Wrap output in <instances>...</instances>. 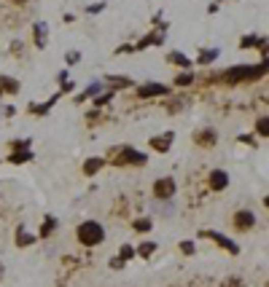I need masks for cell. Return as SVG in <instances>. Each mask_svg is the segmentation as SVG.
Segmentation results:
<instances>
[{
    "mask_svg": "<svg viewBox=\"0 0 269 287\" xmlns=\"http://www.w3.org/2000/svg\"><path fill=\"white\" fill-rule=\"evenodd\" d=\"M75 236H78V242L86 244V247H97V244H102V239H105V228L97 223V220H86V223L78 226Z\"/></svg>",
    "mask_w": 269,
    "mask_h": 287,
    "instance_id": "6da1fadb",
    "label": "cell"
},
{
    "mask_svg": "<svg viewBox=\"0 0 269 287\" xmlns=\"http://www.w3.org/2000/svg\"><path fill=\"white\" fill-rule=\"evenodd\" d=\"M111 161H113V164H134V167H143V164H146V156H143L140 150L124 145V148L111 150Z\"/></svg>",
    "mask_w": 269,
    "mask_h": 287,
    "instance_id": "7a4b0ae2",
    "label": "cell"
},
{
    "mask_svg": "<svg viewBox=\"0 0 269 287\" xmlns=\"http://www.w3.org/2000/svg\"><path fill=\"white\" fill-rule=\"evenodd\" d=\"M175 196V180L172 177H159L156 183H153V199H159V202H167V199Z\"/></svg>",
    "mask_w": 269,
    "mask_h": 287,
    "instance_id": "3957f363",
    "label": "cell"
},
{
    "mask_svg": "<svg viewBox=\"0 0 269 287\" xmlns=\"http://www.w3.org/2000/svg\"><path fill=\"white\" fill-rule=\"evenodd\" d=\"M159 94H170V86H165V83H143V86H138V97L140 100L159 97Z\"/></svg>",
    "mask_w": 269,
    "mask_h": 287,
    "instance_id": "277c9868",
    "label": "cell"
},
{
    "mask_svg": "<svg viewBox=\"0 0 269 287\" xmlns=\"http://www.w3.org/2000/svg\"><path fill=\"white\" fill-rule=\"evenodd\" d=\"M234 228H239V231H251L253 223H256V215L248 212V209H239V212H234Z\"/></svg>",
    "mask_w": 269,
    "mask_h": 287,
    "instance_id": "5b68a950",
    "label": "cell"
},
{
    "mask_svg": "<svg viewBox=\"0 0 269 287\" xmlns=\"http://www.w3.org/2000/svg\"><path fill=\"white\" fill-rule=\"evenodd\" d=\"M202 236L213 239L216 244H221V247H224V250H229V252H232V255H237V252H239V247H237V244L232 242V239H229V236H224V234H218V231H205V234H202Z\"/></svg>",
    "mask_w": 269,
    "mask_h": 287,
    "instance_id": "8992f818",
    "label": "cell"
},
{
    "mask_svg": "<svg viewBox=\"0 0 269 287\" xmlns=\"http://www.w3.org/2000/svg\"><path fill=\"white\" fill-rule=\"evenodd\" d=\"M210 185H213V190H224L229 185V175L224 169H216V172H210Z\"/></svg>",
    "mask_w": 269,
    "mask_h": 287,
    "instance_id": "52a82bcc",
    "label": "cell"
},
{
    "mask_svg": "<svg viewBox=\"0 0 269 287\" xmlns=\"http://www.w3.org/2000/svg\"><path fill=\"white\" fill-rule=\"evenodd\" d=\"M216 140H218V135H216L213 129H205V132H199V135L194 137V142H197V145H202V148L216 145Z\"/></svg>",
    "mask_w": 269,
    "mask_h": 287,
    "instance_id": "ba28073f",
    "label": "cell"
},
{
    "mask_svg": "<svg viewBox=\"0 0 269 287\" xmlns=\"http://www.w3.org/2000/svg\"><path fill=\"white\" fill-rule=\"evenodd\" d=\"M170 145H172V135H159V137H151V148H153V150H159V153L170 150Z\"/></svg>",
    "mask_w": 269,
    "mask_h": 287,
    "instance_id": "9c48e42d",
    "label": "cell"
},
{
    "mask_svg": "<svg viewBox=\"0 0 269 287\" xmlns=\"http://www.w3.org/2000/svg\"><path fill=\"white\" fill-rule=\"evenodd\" d=\"M102 164H105V158H86V164H84V175H86V177L97 175V172L102 169Z\"/></svg>",
    "mask_w": 269,
    "mask_h": 287,
    "instance_id": "30bf717a",
    "label": "cell"
},
{
    "mask_svg": "<svg viewBox=\"0 0 269 287\" xmlns=\"http://www.w3.org/2000/svg\"><path fill=\"white\" fill-rule=\"evenodd\" d=\"M16 94L19 91V81L14 78H8V75H0V94Z\"/></svg>",
    "mask_w": 269,
    "mask_h": 287,
    "instance_id": "8fae6325",
    "label": "cell"
},
{
    "mask_svg": "<svg viewBox=\"0 0 269 287\" xmlns=\"http://www.w3.org/2000/svg\"><path fill=\"white\" fill-rule=\"evenodd\" d=\"M167 62L178 65V68H191V59H189L186 54H180V51H170L167 54Z\"/></svg>",
    "mask_w": 269,
    "mask_h": 287,
    "instance_id": "7c38bea8",
    "label": "cell"
},
{
    "mask_svg": "<svg viewBox=\"0 0 269 287\" xmlns=\"http://www.w3.org/2000/svg\"><path fill=\"white\" fill-rule=\"evenodd\" d=\"M33 242H35V236H33V234H27V231H24V226H22V228L16 231V244H19V247H30Z\"/></svg>",
    "mask_w": 269,
    "mask_h": 287,
    "instance_id": "4fadbf2b",
    "label": "cell"
},
{
    "mask_svg": "<svg viewBox=\"0 0 269 287\" xmlns=\"http://www.w3.org/2000/svg\"><path fill=\"white\" fill-rule=\"evenodd\" d=\"M30 158H33L30 150H16V153H11V158L8 161H14V164H24V161H30Z\"/></svg>",
    "mask_w": 269,
    "mask_h": 287,
    "instance_id": "5bb4252c",
    "label": "cell"
},
{
    "mask_svg": "<svg viewBox=\"0 0 269 287\" xmlns=\"http://www.w3.org/2000/svg\"><path fill=\"white\" fill-rule=\"evenodd\" d=\"M216 56H218V49H205V51L199 54V65H210Z\"/></svg>",
    "mask_w": 269,
    "mask_h": 287,
    "instance_id": "9a60e30c",
    "label": "cell"
},
{
    "mask_svg": "<svg viewBox=\"0 0 269 287\" xmlns=\"http://www.w3.org/2000/svg\"><path fill=\"white\" fill-rule=\"evenodd\" d=\"M46 30H49L46 24H35V43L38 46H46Z\"/></svg>",
    "mask_w": 269,
    "mask_h": 287,
    "instance_id": "2e32d148",
    "label": "cell"
},
{
    "mask_svg": "<svg viewBox=\"0 0 269 287\" xmlns=\"http://www.w3.org/2000/svg\"><path fill=\"white\" fill-rule=\"evenodd\" d=\"M105 83L116 86V89H124V86H132V81H129V78H113V75H108V78H105Z\"/></svg>",
    "mask_w": 269,
    "mask_h": 287,
    "instance_id": "e0dca14e",
    "label": "cell"
},
{
    "mask_svg": "<svg viewBox=\"0 0 269 287\" xmlns=\"http://www.w3.org/2000/svg\"><path fill=\"white\" fill-rule=\"evenodd\" d=\"M54 228H57V220H54V217H46V220H43V226H41V236H49V234L54 231Z\"/></svg>",
    "mask_w": 269,
    "mask_h": 287,
    "instance_id": "ac0fdd59",
    "label": "cell"
},
{
    "mask_svg": "<svg viewBox=\"0 0 269 287\" xmlns=\"http://www.w3.org/2000/svg\"><path fill=\"white\" fill-rule=\"evenodd\" d=\"M256 129H258V135H261V137H269V118L261 116V118H258V123H256Z\"/></svg>",
    "mask_w": 269,
    "mask_h": 287,
    "instance_id": "d6986e66",
    "label": "cell"
},
{
    "mask_svg": "<svg viewBox=\"0 0 269 287\" xmlns=\"http://www.w3.org/2000/svg\"><path fill=\"white\" fill-rule=\"evenodd\" d=\"M153 228V223L148 217H140V220H134V231H151Z\"/></svg>",
    "mask_w": 269,
    "mask_h": 287,
    "instance_id": "ffe728a7",
    "label": "cell"
},
{
    "mask_svg": "<svg viewBox=\"0 0 269 287\" xmlns=\"http://www.w3.org/2000/svg\"><path fill=\"white\" fill-rule=\"evenodd\" d=\"M153 252H156V244H153V242H146V244L140 247V255H143V258H151Z\"/></svg>",
    "mask_w": 269,
    "mask_h": 287,
    "instance_id": "44dd1931",
    "label": "cell"
},
{
    "mask_svg": "<svg viewBox=\"0 0 269 287\" xmlns=\"http://www.w3.org/2000/svg\"><path fill=\"white\" fill-rule=\"evenodd\" d=\"M180 250H183V255H191V252L197 250V244L191 242V239H186V242H180Z\"/></svg>",
    "mask_w": 269,
    "mask_h": 287,
    "instance_id": "7402d4cb",
    "label": "cell"
},
{
    "mask_svg": "<svg viewBox=\"0 0 269 287\" xmlns=\"http://www.w3.org/2000/svg\"><path fill=\"white\" fill-rule=\"evenodd\" d=\"M178 86H189V83H194V73H186V75H178Z\"/></svg>",
    "mask_w": 269,
    "mask_h": 287,
    "instance_id": "603a6c76",
    "label": "cell"
},
{
    "mask_svg": "<svg viewBox=\"0 0 269 287\" xmlns=\"http://www.w3.org/2000/svg\"><path fill=\"white\" fill-rule=\"evenodd\" d=\"M132 255H134V247H129V244H124V247H121V252H119L121 261H129Z\"/></svg>",
    "mask_w": 269,
    "mask_h": 287,
    "instance_id": "cb8c5ba5",
    "label": "cell"
},
{
    "mask_svg": "<svg viewBox=\"0 0 269 287\" xmlns=\"http://www.w3.org/2000/svg\"><path fill=\"white\" fill-rule=\"evenodd\" d=\"M97 91H100V83H92L89 89H86V97H94V94H97Z\"/></svg>",
    "mask_w": 269,
    "mask_h": 287,
    "instance_id": "d4e9b609",
    "label": "cell"
},
{
    "mask_svg": "<svg viewBox=\"0 0 269 287\" xmlns=\"http://www.w3.org/2000/svg\"><path fill=\"white\" fill-rule=\"evenodd\" d=\"M105 8V3H97V6H89V14H97V11H102Z\"/></svg>",
    "mask_w": 269,
    "mask_h": 287,
    "instance_id": "484cf974",
    "label": "cell"
},
{
    "mask_svg": "<svg viewBox=\"0 0 269 287\" xmlns=\"http://www.w3.org/2000/svg\"><path fill=\"white\" fill-rule=\"evenodd\" d=\"M14 3H19V6H22V3H27V0H14Z\"/></svg>",
    "mask_w": 269,
    "mask_h": 287,
    "instance_id": "4316f807",
    "label": "cell"
},
{
    "mask_svg": "<svg viewBox=\"0 0 269 287\" xmlns=\"http://www.w3.org/2000/svg\"><path fill=\"white\" fill-rule=\"evenodd\" d=\"M0 276H3V266H0Z\"/></svg>",
    "mask_w": 269,
    "mask_h": 287,
    "instance_id": "83f0119b",
    "label": "cell"
}]
</instances>
